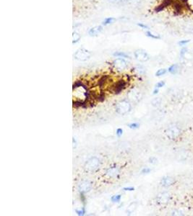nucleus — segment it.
I'll list each match as a JSON object with an SVG mask.
<instances>
[{"mask_svg": "<svg viewBox=\"0 0 193 216\" xmlns=\"http://www.w3.org/2000/svg\"><path fill=\"white\" fill-rule=\"evenodd\" d=\"M165 84H166V83H165L164 81H160L159 82H158L156 84V88H158L159 89V88L163 87V86H165Z\"/></svg>", "mask_w": 193, "mask_h": 216, "instance_id": "obj_30", "label": "nucleus"}, {"mask_svg": "<svg viewBox=\"0 0 193 216\" xmlns=\"http://www.w3.org/2000/svg\"><path fill=\"white\" fill-rule=\"evenodd\" d=\"M132 72H134L136 75L143 76L146 74V69L142 65H137L135 67L132 68Z\"/></svg>", "mask_w": 193, "mask_h": 216, "instance_id": "obj_14", "label": "nucleus"}, {"mask_svg": "<svg viewBox=\"0 0 193 216\" xmlns=\"http://www.w3.org/2000/svg\"><path fill=\"white\" fill-rule=\"evenodd\" d=\"M112 67L116 72H122L127 68V62L123 58H118L112 62Z\"/></svg>", "mask_w": 193, "mask_h": 216, "instance_id": "obj_3", "label": "nucleus"}, {"mask_svg": "<svg viewBox=\"0 0 193 216\" xmlns=\"http://www.w3.org/2000/svg\"><path fill=\"white\" fill-rule=\"evenodd\" d=\"M127 96L128 100L129 101L133 102H137L141 98V92L136 88H132L131 90L128 92Z\"/></svg>", "mask_w": 193, "mask_h": 216, "instance_id": "obj_8", "label": "nucleus"}, {"mask_svg": "<svg viewBox=\"0 0 193 216\" xmlns=\"http://www.w3.org/2000/svg\"><path fill=\"white\" fill-rule=\"evenodd\" d=\"M149 163H151V164H156L158 163V159L155 157H151L149 158Z\"/></svg>", "mask_w": 193, "mask_h": 216, "instance_id": "obj_29", "label": "nucleus"}, {"mask_svg": "<svg viewBox=\"0 0 193 216\" xmlns=\"http://www.w3.org/2000/svg\"><path fill=\"white\" fill-rule=\"evenodd\" d=\"M189 42H190V40H182V41H180V42L178 43V45L180 46H182V47H184V46H186V45L188 44Z\"/></svg>", "mask_w": 193, "mask_h": 216, "instance_id": "obj_28", "label": "nucleus"}, {"mask_svg": "<svg viewBox=\"0 0 193 216\" xmlns=\"http://www.w3.org/2000/svg\"><path fill=\"white\" fill-rule=\"evenodd\" d=\"M103 31V27L101 25L94 26V27H91L88 31V35L91 37H95L98 36L101 32Z\"/></svg>", "mask_w": 193, "mask_h": 216, "instance_id": "obj_13", "label": "nucleus"}, {"mask_svg": "<svg viewBox=\"0 0 193 216\" xmlns=\"http://www.w3.org/2000/svg\"><path fill=\"white\" fill-rule=\"evenodd\" d=\"M175 182V180L173 177H169V176H166L163 177L160 180V185L163 187H169L172 186Z\"/></svg>", "mask_w": 193, "mask_h": 216, "instance_id": "obj_12", "label": "nucleus"}, {"mask_svg": "<svg viewBox=\"0 0 193 216\" xmlns=\"http://www.w3.org/2000/svg\"><path fill=\"white\" fill-rule=\"evenodd\" d=\"M131 108H132V105H131L130 102L127 100L119 101L117 103L115 107L116 112L122 115H126L127 113H128L131 110Z\"/></svg>", "mask_w": 193, "mask_h": 216, "instance_id": "obj_1", "label": "nucleus"}, {"mask_svg": "<svg viewBox=\"0 0 193 216\" xmlns=\"http://www.w3.org/2000/svg\"><path fill=\"white\" fill-rule=\"evenodd\" d=\"M180 70V66H179L177 64H172L171 66H170L168 69V72L171 74H177L179 73Z\"/></svg>", "mask_w": 193, "mask_h": 216, "instance_id": "obj_15", "label": "nucleus"}, {"mask_svg": "<svg viewBox=\"0 0 193 216\" xmlns=\"http://www.w3.org/2000/svg\"><path fill=\"white\" fill-rule=\"evenodd\" d=\"M137 25L140 26V27H142V28L143 29H149V27H148L147 25H146L144 24H142V23H139V24H137Z\"/></svg>", "mask_w": 193, "mask_h": 216, "instance_id": "obj_35", "label": "nucleus"}, {"mask_svg": "<svg viewBox=\"0 0 193 216\" xmlns=\"http://www.w3.org/2000/svg\"><path fill=\"white\" fill-rule=\"evenodd\" d=\"M185 6L189 9V10L193 12V0H185Z\"/></svg>", "mask_w": 193, "mask_h": 216, "instance_id": "obj_22", "label": "nucleus"}, {"mask_svg": "<svg viewBox=\"0 0 193 216\" xmlns=\"http://www.w3.org/2000/svg\"><path fill=\"white\" fill-rule=\"evenodd\" d=\"M114 56L119 57V58H129V55H127L126 53L124 52H116V53H114Z\"/></svg>", "mask_w": 193, "mask_h": 216, "instance_id": "obj_24", "label": "nucleus"}, {"mask_svg": "<svg viewBox=\"0 0 193 216\" xmlns=\"http://www.w3.org/2000/svg\"><path fill=\"white\" fill-rule=\"evenodd\" d=\"M127 86V81L126 80L119 79L112 85V92L115 95L121 93L123 90L126 88Z\"/></svg>", "mask_w": 193, "mask_h": 216, "instance_id": "obj_7", "label": "nucleus"}, {"mask_svg": "<svg viewBox=\"0 0 193 216\" xmlns=\"http://www.w3.org/2000/svg\"><path fill=\"white\" fill-rule=\"evenodd\" d=\"M93 184L90 181H83L80 183L78 186V190L80 193H87L89 192L92 189Z\"/></svg>", "mask_w": 193, "mask_h": 216, "instance_id": "obj_10", "label": "nucleus"}, {"mask_svg": "<svg viewBox=\"0 0 193 216\" xmlns=\"http://www.w3.org/2000/svg\"><path fill=\"white\" fill-rule=\"evenodd\" d=\"M151 169H150V168L145 167L144 169H143V170L141 171V173H142V174H148V173L151 172Z\"/></svg>", "mask_w": 193, "mask_h": 216, "instance_id": "obj_32", "label": "nucleus"}, {"mask_svg": "<svg viewBox=\"0 0 193 216\" xmlns=\"http://www.w3.org/2000/svg\"><path fill=\"white\" fill-rule=\"evenodd\" d=\"M122 195L121 194H117V195H114L111 197V200L112 203H119L121 200Z\"/></svg>", "mask_w": 193, "mask_h": 216, "instance_id": "obj_26", "label": "nucleus"}, {"mask_svg": "<svg viewBox=\"0 0 193 216\" xmlns=\"http://www.w3.org/2000/svg\"><path fill=\"white\" fill-rule=\"evenodd\" d=\"M127 4L132 7H137L141 4V0H127Z\"/></svg>", "mask_w": 193, "mask_h": 216, "instance_id": "obj_19", "label": "nucleus"}, {"mask_svg": "<svg viewBox=\"0 0 193 216\" xmlns=\"http://www.w3.org/2000/svg\"><path fill=\"white\" fill-rule=\"evenodd\" d=\"M171 198V195L169 192H161L158 194L156 197V201L158 204L160 205H165L170 201Z\"/></svg>", "mask_w": 193, "mask_h": 216, "instance_id": "obj_9", "label": "nucleus"}, {"mask_svg": "<svg viewBox=\"0 0 193 216\" xmlns=\"http://www.w3.org/2000/svg\"><path fill=\"white\" fill-rule=\"evenodd\" d=\"M124 191H134L135 190V188L132 187H124L123 188Z\"/></svg>", "mask_w": 193, "mask_h": 216, "instance_id": "obj_34", "label": "nucleus"}, {"mask_svg": "<svg viewBox=\"0 0 193 216\" xmlns=\"http://www.w3.org/2000/svg\"><path fill=\"white\" fill-rule=\"evenodd\" d=\"M116 133H117V136L121 137L122 135V134H123V130L122 128H118L117 130V132H116Z\"/></svg>", "mask_w": 193, "mask_h": 216, "instance_id": "obj_33", "label": "nucleus"}, {"mask_svg": "<svg viewBox=\"0 0 193 216\" xmlns=\"http://www.w3.org/2000/svg\"><path fill=\"white\" fill-rule=\"evenodd\" d=\"M120 170L119 169L118 166H111L109 169L106 170V175L109 178H116V177H118V175L119 174Z\"/></svg>", "mask_w": 193, "mask_h": 216, "instance_id": "obj_11", "label": "nucleus"}, {"mask_svg": "<svg viewBox=\"0 0 193 216\" xmlns=\"http://www.w3.org/2000/svg\"><path fill=\"white\" fill-rule=\"evenodd\" d=\"M80 38H81V35L79 32L76 31L73 32V33H72V43L73 44L78 43L80 40Z\"/></svg>", "mask_w": 193, "mask_h": 216, "instance_id": "obj_18", "label": "nucleus"}, {"mask_svg": "<svg viewBox=\"0 0 193 216\" xmlns=\"http://www.w3.org/2000/svg\"><path fill=\"white\" fill-rule=\"evenodd\" d=\"M187 53H189V50H188L187 48L184 46V47H182L181 50H180V58H181L182 59H185V58H187L186 57H187Z\"/></svg>", "mask_w": 193, "mask_h": 216, "instance_id": "obj_17", "label": "nucleus"}, {"mask_svg": "<svg viewBox=\"0 0 193 216\" xmlns=\"http://www.w3.org/2000/svg\"><path fill=\"white\" fill-rule=\"evenodd\" d=\"M114 21H115V19L114 18H106L104 19V20L102 22V25L104 26L109 25L112 24Z\"/></svg>", "mask_w": 193, "mask_h": 216, "instance_id": "obj_20", "label": "nucleus"}, {"mask_svg": "<svg viewBox=\"0 0 193 216\" xmlns=\"http://www.w3.org/2000/svg\"><path fill=\"white\" fill-rule=\"evenodd\" d=\"M167 73V70L166 69H160L156 72V76H161Z\"/></svg>", "mask_w": 193, "mask_h": 216, "instance_id": "obj_25", "label": "nucleus"}, {"mask_svg": "<svg viewBox=\"0 0 193 216\" xmlns=\"http://www.w3.org/2000/svg\"><path fill=\"white\" fill-rule=\"evenodd\" d=\"M128 127H129L130 129L135 130V129H137L139 127H140V124L137 123H130V124L128 125Z\"/></svg>", "mask_w": 193, "mask_h": 216, "instance_id": "obj_27", "label": "nucleus"}, {"mask_svg": "<svg viewBox=\"0 0 193 216\" xmlns=\"http://www.w3.org/2000/svg\"><path fill=\"white\" fill-rule=\"evenodd\" d=\"M151 103H152V105L154 106V107H158L160 104V103H161V99L160 97H156V98L153 99L152 100Z\"/></svg>", "mask_w": 193, "mask_h": 216, "instance_id": "obj_21", "label": "nucleus"}, {"mask_svg": "<svg viewBox=\"0 0 193 216\" xmlns=\"http://www.w3.org/2000/svg\"><path fill=\"white\" fill-rule=\"evenodd\" d=\"M109 1H111V2H113V3H117H117H118V2H119V0H109Z\"/></svg>", "mask_w": 193, "mask_h": 216, "instance_id": "obj_37", "label": "nucleus"}, {"mask_svg": "<svg viewBox=\"0 0 193 216\" xmlns=\"http://www.w3.org/2000/svg\"><path fill=\"white\" fill-rule=\"evenodd\" d=\"M76 213L78 214V215H83L86 213V209H85V208H83V209L80 210H77Z\"/></svg>", "mask_w": 193, "mask_h": 216, "instance_id": "obj_31", "label": "nucleus"}, {"mask_svg": "<svg viewBox=\"0 0 193 216\" xmlns=\"http://www.w3.org/2000/svg\"><path fill=\"white\" fill-rule=\"evenodd\" d=\"M158 88H156V89H154L153 93V95H156V94H158Z\"/></svg>", "mask_w": 193, "mask_h": 216, "instance_id": "obj_36", "label": "nucleus"}, {"mask_svg": "<svg viewBox=\"0 0 193 216\" xmlns=\"http://www.w3.org/2000/svg\"><path fill=\"white\" fill-rule=\"evenodd\" d=\"M100 160L96 157H92L90 159L88 160L86 162V165H85V169L88 172H94L98 169L100 166Z\"/></svg>", "mask_w": 193, "mask_h": 216, "instance_id": "obj_5", "label": "nucleus"}, {"mask_svg": "<svg viewBox=\"0 0 193 216\" xmlns=\"http://www.w3.org/2000/svg\"><path fill=\"white\" fill-rule=\"evenodd\" d=\"M91 53L86 48H80L74 54V58L79 61H86L90 58Z\"/></svg>", "mask_w": 193, "mask_h": 216, "instance_id": "obj_4", "label": "nucleus"}, {"mask_svg": "<svg viewBox=\"0 0 193 216\" xmlns=\"http://www.w3.org/2000/svg\"><path fill=\"white\" fill-rule=\"evenodd\" d=\"M146 36L152 38V39H155V40L160 39V38H161L160 34L157 33V32H156L154 31H151V30H147V31L146 32Z\"/></svg>", "mask_w": 193, "mask_h": 216, "instance_id": "obj_16", "label": "nucleus"}, {"mask_svg": "<svg viewBox=\"0 0 193 216\" xmlns=\"http://www.w3.org/2000/svg\"><path fill=\"white\" fill-rule=\"evenodd\" d=\"M134 56L139 62H146L150 59L149 54L143 49H137L134 52Z\"/></svg>", "mask_w": 193, "mask_h": 216, "instance_id": "obj_6", "label": "nucleus"}, {"mask_svg": "<svg viewBox=\"0 0 193 216\" xmlns=\"http://www.w3.org/2000/svg\"><path fill=\"white\" fill-rule=\"evenodd\" d=\"M166 135L169 139L177 140L181 135V129L176 124L170 125L166 129Z\"/></svg>", "mask_w": 193, "mask_h": 216, "instance_id": "obj_2", "label": "nucleus"}, {"mask_svg": "<svg viewBox=\"0 0 193 216\" xmlns=\"http://www.w3.org/2000/svg\"><path fill=\"white\" fill-rule=\"evenodd\" d=\"M135 208H136V203H131V204L129 205V207H128L127 210V212L129 214L132 213V212L135 211Z\"/></svg>", "mask_w": 193, "mask_h": 216, "instance_id": "obj_23", "label": "nucleus"}]
</instances>
